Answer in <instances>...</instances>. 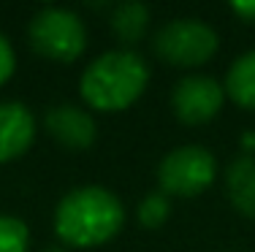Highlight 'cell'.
Returning <instances> with one entry per match:
<instances>
[{
	"instance_id": "cell-4",
	"label": "cell",
	"mask_w": 255,
	"mask_h": 252,
	"mask_svg": "<svg viewBox=\"0 0 255 252\" xmlns=\"http://www.w3.org/2000/svg\"><path fill=\"white\" fill-rule=\"evenodd\" d=\"M152 49L163 63L174 65V68H198L217 55L220 38H217L215 27L206 25L204 19L179 16V19L166 22L155 33Z\"/></svg>"
},
{
	"instance_id": "cell-6",
	"label": "cell",
	"mask_w": 255,
	"mask_h": 252,
	"mask_svg": "<svg viewBox=\"0 0 255 252\" xmlns=\"http://www.w3.org/2000/svg\"><path fill=\"white\" fill-rule=\"evenodd\" d=\"M226 89L217 79L206 74H190L177 82L171 92L174 117L185 125H206L223 111Z\"/></svg>"
},
{
	"instance_id": "cell-13",
	"label": "cell",
	"mask_w": 255,
	"mask_h": 252,
	"mask_svg": "<svg viewBox=\"0 0 255 252\" xmlns=\"http://www.w3.org/2000/svg\"><path fill=\"white\" fill-rule=\"evenodd\" d=\"M168 214H171V198L157 190V193H149L141 198L136 217L144 228H160L168 220Z\"/></svg>"
},
{
	"instance_id": "cell-2",
	"label": "cell",
	"mask_w": 255,
	"mask_h": 252,
	"mask_svg": "<svg viewBox=\"0 0 255 252\" xmlns=\"http://www.w3.org/2000/svg\"><path fill=\"white\" fill-rule=\"evenodd\" d=\"M149 65L133 49H112L95 57L79 79V95L95 111H125L144 95Z\"/></svg>"
},
{
	"instance_id": "cell-8",
	"label": "cell",
	"mask_w": 255,
	"mask_h": 252,
	"mask_svg": "<svg viewBox=\"0 0 255 252\" xmlns=\"http://www.w3.org/2000/svg\"><path fill=\"white\" fill-rule=\"evenodd\" d=\"M35 114L19 100L0 103V163L22 158L35 141Z\"/></svg>"
},
{
	"instance_id": "cell-14",
	"label": "cell",
	"mask_w": 255,
	"mask_h": 252,
	"mask_svg": "<svg viewBox=\"0 0 255 252\" xmlns=\"http://www.w3.org/2000/svg\"><path fill=\"white\" fill-rule=\"evenodd\" d=\"M14 68H16V55H14V46L11 41L0 33V87L14 76Z\"/></svg>"
},
{
	"instance_id": "cell-5",
	"label": "cell",
	"mask_w": 255,
	"mask_h": 252,
	"mask_svg": "<svg viewBox=\"0 0 255 252\" xmlns=\"http://www.w3.org/2000/svg\"><path fill=\"white\" fill-rule=\"evenodd\" d=\"M217 160L201 144H182L171 149L157 166V184L168 198H196L212 187Z\"/></svg>"
},
{
	"instance_id": "cell-15",
	"label": "cell",
	"mask_w": 255,
	"mask_h": 252,
	"mask_svg": "<svg viewBox=\"0 0 255 252\" xmlns=\"http://www.w3.org/2000/svg\"><path fill=\"white\" fill-rule=\"evenodd\" d=\"M231 11L245 22H255V0L253 3H231Z\"/></svg>"
},
{
	"instance_id": "cell-10",
	"label": "cell",
	"mask_w": 255,
	"mask_h": 252,
	"mask_svg": "<svg viewBox=\"0 0 255 252\" xmlns=\"http://www.w3.org/2000/svg\"><path fill=\"white\" fill-rule=\"evenodd\" d=\"M223 89H226V98L234 100L239 109L255 111V49L245 52L231 63Z\"/></svg>"
},
{
	"instance_id": "cell-16",
	"label": "cell",
	"mask_w": 255,
	"mask_h": 252,
	"mask_svg": "<svg viewBox=\"0 0 255 252\" xmlns=\"http://www.w3.org/2000/svg\"><path fill=\"white\" fill-rule=\"evenodd\" d=\"M44 252H65V250H57V247H52V250H44Z\"/></svg>"
},
{
	"instance_id": "cell-9",
	"label": "cell",
	"mask_w": 255,
	"mask_h": 252,
	"mask_svg": "<svg viewBox=\"0 0 255 252\" xmlns=\"http://www.w3.org/2000/svg\"><path fill=\"white\" fill-rule=\"evenodd\" d=\"M226 193L228 201L242 217L255 220V158L239 155L226 168Z\"/></svg>"
},
{
	"instance_id": "cell-3",
	"label": "cell",
	"mask_w": 255,
	"mask_h": 252,
	"mask_svg": "<svg viewBox=\"0 0 255 252\" xmlns=\"http://www.w3.org/2000/svg\"><path fill=\"white\" fill-rule=\"evenodd\" d=\"M30 46L52 63H74L87 49V27L71 8L46 5L30 19Z\"/></svg>"
},
{
	"instance_id": "cell-12",
	"label": "cell",
	"mask_w": 255,
	"mask_h": 252,
	"mask_svg": "<svg viewBox=\"0 0 255 252\" xmlns=\"http://www.w3.org/2000/svg\"><path fill=\"white\" fill-rule=\"evenodd\" d=\"M30 228L14 214H0V252H27Z\"/></svg>"
},
{
	"instance_id": "cell-11",
	"label": "cell",
	"mask_w": 255,
	"mask_h": 252,
	"mask_svg": "<svg viewBox=\"0 0 255 252\" xmlns=\"http://www.w3.org/2000/svg\"><path fill=\"white\" fill-rule=\"evenodd\" d=\"M112 30L120 41L125 44V49L130 44H138V41L147 35L149 30V8L144 3H136V0H125V3L114 5L112 8Z\"/></svg>"
},
{
	"instance_id": "cell-1",
	"label": "cell",
	"mask_w": 255,
	"mask_h": 252,
	"mask_svg": "<svg viewBox=\"0 0 255 252\" xmlns=\"http://www.w3.org/2000/svg\"><path fill=\"white\" fill-rule=\"evenodd\" d=\"M125 225V206L101 184L74 187L54 206V233L65 244L93 250L109 244Z\"/></svg>"
},
{
	"instance_id": "cell-7",
	"label": "cell",
	"mask_w": 255,
	"mask_h": 252,
	"mask_svg": "<svg viewBox=\"0 0 255 252\" xmlns=\"http://www.w3.org/2000/svg\"><path fill=\"white\" fill-rule=\"evenodd\" d=\"M44 128L60 147L84 152L98 139V125L93 114L76 103H54L44 114Z\"/></svg>"
}]
</instances>
